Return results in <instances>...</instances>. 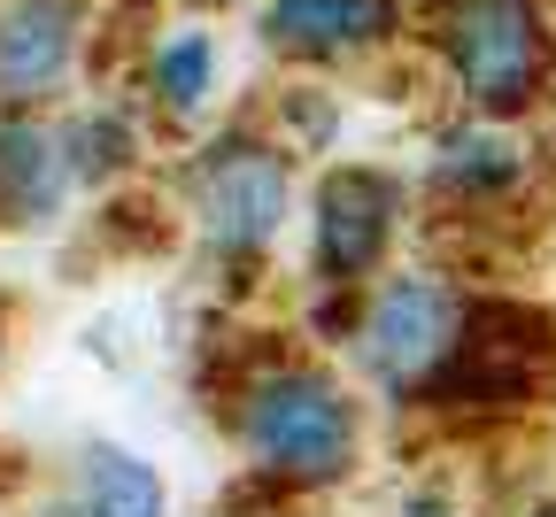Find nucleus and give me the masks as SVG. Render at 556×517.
I'll use <instances>...</instances> for the list:
<instances>
[{
	"label": "nucleus",
	"mask_w": 556,
	"mask_h": 517,
	"mask_svg": "<svg viewBox=\"0 0 556 517\" xmlns=\"http://www.w3.org/2000/svg\"><path fill=\"white\" fill-rule=\"evenodd\" d=\"M402 517H456V509H448V502H433V494H417V502H409Z\"/></svg>",
	"instance_id": "14"
},
{
	"label": "nucleus",
	"mask_w": 556,
	"mask_h": 517,
	"mask_svg": "<svg viewBox=\"0 0 556 517\" xmlns=\"http://www.w3.org/2000/svg\"><path fill=\"white\" fill-rule=\"evenodd\" d=\"M464 340H471V310H464V293L448 278H433V270H402L387 286H371L356 325H348L356 371L379 394H394V402L417 394V387H433L464 355Z\"/></svg>",
	"instance_id": "3"
},
{
	"label": "nucleus",
	"mask_w": 556,
	"mask_h": 517,
	"mask_svg": "<svg viewBox=\"0 0 556 517\" xmlns=\"http://www.w3.org/2000/svg\"><path fill=\"white\" fill-rule=\"evenodd\" d=\"M139 93H148V109L178 131L208 124L217 116V93H225V39L208 16H170L155 24L148 54H139Z\"/></svg>",
	"instance_id": "9"
},
{
	"label": "nucleus",
	"mask_w": 556,
	"mask_h": 517,
	"mask_svg": "<svg viewBox=\"0 0 556 517\" xmlns=\"http://www.w3.org/2000/svg\"><path fill=\"white\" fill-rule=\"evenodd\" d=\"M62 139H70V171H78L86 193L139 171V116L124 101H62Z\"/></svg>",
	"instance_id": "11"
},
{
	"label": "nucleus",
	"mask_w": 556,
	"mask_h": 517,
	"mask_svg": "<svg viewBox=\"0 0 556 517\" xmlns=\"http://www.w3.org/2000/svg\"><path fill=\"white\" fill-rule=\"evenodd\" d=\"M433 47L471 116H518L541 101L548 78V24L533 0H441Z\"/></svg>",
	"instance_id": "4"
},
{
	"label": "nucleus",
	"mask_w": 556,
	"mask_h": 517,
	"mask_svg": "<svg viewBox=\"0 0 556 517\" xmlns=\"http://www.w3.org/2000/svg\"><path fill=\"white\" fill-rule=\"evenodd\" d=\"M402 31H409V0H263L255 9V47L294 70H340L387 54Z\"/></svg>",
	"instance_id": "7"
},
{
	"label": "nucleus",
	"mask_w": 556,
	"mask_h": 517,
	"mask_svg": "<svg viewBox=\"0 0 556 517\" xmlns=\"http://www.w3.org/2000/svg\"><path fill=\"white\" fill-rule=\"evenodd\" d=\"M78 193L62 109H0V232H54Z\"/></svg>",
	"instance_id": "8"
},
{
	"label": "nucleus",
	"mask_w": 556,
	"mask_h": 517,
	"mask_svg": "<svg viewBox=\"0 0 556 517\" xmlns=\"http://www.w3.org/2000/svg\"><path fill=\"white\" fill-rule=\"evenodd\" d=\"M186 216L217 263H255L294 216V155L263 131H217L186 163Z\"/></svg>",
	"instance_id": "2"
},
{
	"label": "nucleus",
	"mask_w": 556,
	"mask_h": 517,
	"mask_svg": "<svg viewBox=\"0 0 556 517\" xmlns=\"http://www.w3.org/2000/svg\"><path fill=\"white\" fill-rule=\"evenodd\" d=\"M541 517H556V509H541Z\"/></svg>",
	"instance_id": "18"
},
{
	"label": "nucleus",
	"mask_w": 556,
	"mask_h": 517,
	"mask_svg": "<svg viewBox=\"0 0 556 517\" xmlns=\"http://www.w3.org/2000/svg\"><path fill=\"white\" fill-rule=\"evenodd\" d=\"M518 171H526V155H518V139L495 116H471V124L433 139V186H448L464 201H486V193L518 186Z\"/></svg>",
	"instance_id": "12"
},
{
	"label": "nucleus",
	"mask_w": 556,
	"mask_h": 517,
	"mask_svg": "<svg viewBox=\"0 0 556 517\" xmlns=\"http://www.w3.org/2000/svg\"><path fill=\"white\" fill-rule=\"evenodd\" d=\"M232 440H240L248 471H263L278 487H340L364 456V409L325 363L278 355L240 379Z\"/></svg>",
	"instance_id": "1"
},
{
	"label": "nucleus",
	"mask_w": 556,
	"mask_h": 517,
	"mask_svg": "<svg viewBox=\"0 0 556 517\" xmlns=\"http://www.w3.org/2000/svg\"><path fill=\"white\" fill-rule=\"evenodd\" d=\"M287 131H294L302 147H325V139H332V101H325L317 86H287Z\"/></svg>",
	"instance_id": "13"
},
{
	"label": "nucleus",
	"mask_w": 556,
	"mask_h": 517,
	"mask_svg": "<svg viewBox=\"0 0 556 517\" xmlns=\"http://www.w3.org/2000/svg\"><path fill=\"white\" fill-rule=\"evenodd\" d=\"M78 517H170V487L163 471L124 449V440H86L78 449V479H70Z\"/></svg>",
	"instance_id": "10"
},
{
	"label": "nucleus",
	"mask_w": 556,
	"mask_h": 517,
	"mask_svg": "<svg viewBox=\"0 0 556 517\" xmlns=\"http://www.w3.org/2000/svg\"><path fill=\"white\" fill-rule=\"evenodd\" d=\"M201 9H232V0H201Z\"/></svg>",
	"instance_id": "17"
},
{
	"label": "nucleus",
	"mask_w": 556,
	"mask_h": 517,
	"mask_svg": "<svg viewBox=\"0 0 556 517\" xmlns=\"http://www.w3.org/2000/svg\"><path fill=\"white\" fill-rule=\"evenodd\" d=\"M394 216H402V186L371 163H332L317 178V201H309V263L325 286H348L356 293L379 255L394 248Z\"/></svg>",
	"instance_id": "6"
},
{
	"label": "nucleus",
	"mask_w": 556,
	"mask_h": 517,
	"mask_svg": "<svg viewBox=\"0 0 556 517\" xmlns=\"http://www.w3.org/2000/svg\"><path fill=\"white\" fill-rule=\"evenodd\" d=\"M101 47V0H0V109H62Z\"/></svg>",
	"instance_id": "5"
},
{
	"label": "nucleus",
	"mask_w": 556,
	"mask_h": 517,
	"mask_svg": "<svg viewBox=\"0 0 556 517\" xmlns=\"http://www.w3.org/2000/svg\"><path fill=\"white\" fill-rule=\"evenodd\" d=\"M16 517H78V502H39V509H16Z\"/></svg>",
	"instance_id": "15"
},
{
	"label": "nucleus",
	"mask_w": 556,
	"mask_h": 517,
	"mask_svg": "<svg viewBox=\"0 0 556 517\" xmlns=\"http://www.w3.org/2000/svg\"><path fill=\"white\" fill-rule=\"evenodd\" d=\"M0 355H9V310H0Z\"/></svg>",
	"instance_id": "16"
}]
</instances>
